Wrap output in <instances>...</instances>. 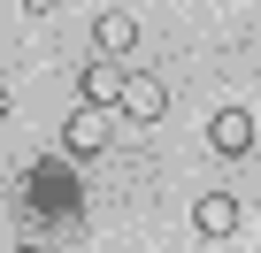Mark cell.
<instances>
[{
  "label": "cell",
  "instance_id": "cell-1",
  "mask_svg": "<svg viewBox=\"0 0 261 253\" xmlns=\"http://www.w3.org/2000/svg\"><path fill=\"white\" fill-rule=\"evenodd\" d=\"M207 154L215 161H246L253 154V115L246 107H215L207 115Z\"/></svg>",
  "mask_w": 261,
  "mask_h": 253
},
{
  "label": "cell",
  "instance_id": "cell-2",
  "mask_svg": "<svg viewBox=\"0 0 261 253\" xmlns=\"http://www.w3.org/2000/svg\"><path fill=\"white\" fill-rule=\"evenodd\" d=\"M130 123H162L169 115V85L162 77H146V69H123V100H115Z\"/></svg>",
  "mask_w": 261,
  "mask_h": 253
},
{
  "label": "cell",
  "instance_id": "cell-3",
  "mask_svg": "<svg viewBox=\"0 0 261 253\" xmlns=\"http://www.w3.org/2000/svg\"><path fill=\"white\" fill-rule=\"evenodd\" d=\"M62 154H69V161H92V154H108V115L77 107V115L62 123Z\"/></svg>",
  "mask_w": 261,
  "mask_h": 253
},
{
  "label": "cell",
  "instance_id": "cell-4",
  "mask_svg": "<svg viewBox=\"0 0 261 253\" xmlns=\"http://www.w3.org/2000/svg\"><path fill=\"white\" fill-rule=\"evenodd\" d=\"M92 46H100V62L130 54V46H139V16H123V8H100V16H92Z\"/></svg>",
  "mask_w": 261,
  "mask_h": 253
},
{
  "label": "cell",
  "instance_id": "cell-5",
  "mask_svg": "<svg viewBox=\"0 0 261 253\" xmlns=\"http://www.w3.org/2000/svg\"><path fill=\"white\" fill-rule=\"evenodd\" d=\"M77 92H85L92 115H108V107L123 100V69H115V62H85V69H77Z\"/></svg>",
  "mask_w": 261,
  "mask_h": 253
},
{
  "label": "cell",
  "instance_id": "cell-6",
  "mask_svg": "<svg viewBox=\"0 0 261 253\" xmlns=\"http://www.w3.org/2000/svg\"><path fill=\"white\" fill-rule=\"evenodd\" d=\"M192 230H200V238H230V230H238V200H230V192H200V200H192Z\"/></svg>",
  "mask_w": 261,
  "mask_h": 253
},
{
  "label": "cell",
  "instance_id": "cell-7",
  "mask_svg": "<svg viewBox=\"0 0 261 253\" xmlns=\"http://www.w3.org/2000/svg\"><path fill=\"white\" fill-rule=\"evenodd\" d=\"M8 107H16V100H8V92H0V115H8Z\"/></svg>",
  "mask_w": 261,
  "mask_h": 253
},
{
  "label": "cell",
  "instance_id": "cell-8",
  "mask_svg": "<svg viewBox=\"0 0 261 253\" xmlns=\"http://www.w3.org/2000/svg\"><path fill=\"white\" fill-rule=\"evenodd\" d=\"M8 253H39V245H8Z\"/></svg>",
  "mask_w": 261,
  "mask_h": 253
}]
</instances>
